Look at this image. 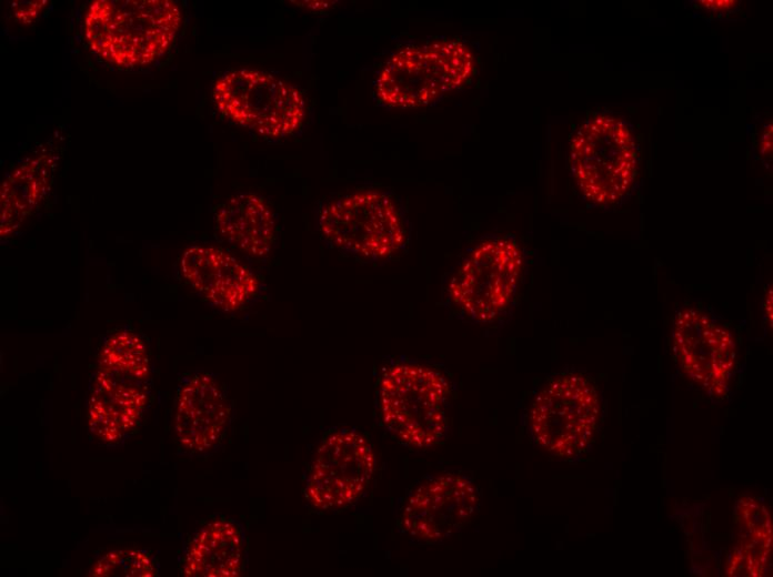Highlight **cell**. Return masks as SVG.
I'll use <instances>...</instances> for the list:
<instances>
[{
	"mask_svg": "<svg viewBox=\"0 0 773 577\" xmlns=\"http://www.w3.org/2000/svg\"><path fill=\"white\" fill-rule=\"evenodd\" d=\"M171 0H94L83 17L90 50L119 68L149 65L165 54L181 26Z\"/></svg>",
	"mask_w": 773,
	"mask_h": 577,
	"instance_id": "obj_1",
	"label": "cell"
},
{
	"mask_svg": "<svg viewBox=\"0 0 773 577\" xmlns=\"http://www.w3.org/2000/svg\"><path fill=\"white\" fill-rule=\"evenodd\" d=\"M451 384L436 368L413 362L384 370L378 388L380 421L401 444L432 448L449 434Z\"/></svg>",
	"mask_w": 773,
	"mask_h": 577,
	"instance_id": "obj_2",
	"label": "cell"
},
{
	"mask_svg": "<svg viewBox=\"0 0 773 577\" xmlns=\"http://www.w3.org/2000/svg\"><path fill=\"white\" fill-rule=\"evenodd\" d=\"M600 416L601 402L593 383L580 373H562L533 397L528 433L551 456L574 460L592 446Z\"/></svg>",
	"mask_w": 773,
	"mask_h": 577,
	"instance_id": "obj_3",
	"label": "cell"
},
{
	"mask_svg": "<svg viewBox=\"0 0 773 577\" xmlns=\"http://www.w3.org/2000/svg\"><path fill=\"white\" fill-rule=\"evenodd\" d=\"M473 69V54L459 40L409 45L384 63L375 81V94L386 107H423L460 88Z\"/></svg>",
	"mask_w": 773,
	"mask_h": 577,
	"instance_id": "obj_4",
	"label": "cell"
},
{
	"mask_svg": "<svg viewBox=\"0 0 773 577\" xmlns=\"http://www.w3.org/2000/svg\"><path fill=\"white\" fill-rule=\"evenodd\" d=\"M212 100L233 123L270 138L292 134L305 117V102L297 88L254 69L224 72L213 84Z\"/></svg>",
	"mask_w": 773,
	"mask_h": 577,
	"instance_id": "obj_5",
	"label": "cell"
},
{
	"mask_svg": "<svg viewBox=\"0 0 773 577\" xmlns=\"http://www.w3.org/2000/svg\"><path fill=\"white\" fill-rule=\"evenodd\" d=\"M318 223L335 247L365 259L389 257L405 241L396 205L379 191H359L325 203Z\"/></svg>",
	"mask_w": 773,
	"mask_h": 577,
	"instance_id": "obj_6",
	"label": "cell"
},
{
	"mask_svg": "<svg viewBox=\"0 0 773 577\" xmlns=\"http://www.w3.org/2000/svg\"><path fill=\"white\" fill-rule=\"evenodd\" d=\"M523 266L514 240L496 237L476 245L449 284L452 302L471 320L494 321L510 305Z\"/></svg>",
	"mask_w": 773,
	"mask_h": 577,
	"instance_id": "obj_7",
	"label": "cell"
},
{
	"mask_svg": "<svg viewBox=\"0 0 773 577\" xmlns=\"http://www.w3.org/2000/svg\"><path fill=\"white\" fill-rule=\"evenodd\" d=\"M481 506L480 489L462 472H442L421 479L408 494L399 518L404 535L438 544L461 532Z\"/></svg>",
	"mask_w": 773,
	"mask_h": 577,
	"instance_id": "obj_8",
	"label": "cell"
},
{
	"mask_svg": "<svg viewBox=\"0 0 773 577\" xmlns=\"http://www.w3.org/2000/svg\"><path fill=\"white\" fill-rule=\"evenodd\" d=\"M375 465L373 447L362 433L338 429L317 449L305 482V499L321 510L344 508L365 493Z\"/></svg>",
	"mask_w": 773,
	"mask_h": 577,
	"instance_id": "obj_9",
	"label": "cell"
},
{
	"mask_svg": "<svg viewBox=\"0 0 773 577\" xmlns=\"http://www.w3.org/2000/svg\"><path fill=\"white\" fill-rule=\"evenodd\" d=\"M673 347L685 375L712 397H724L736 367L732 333L706 313L684 307L675 316Z\"/></svg>",
	"mask_w": 773,
	"mask_h": 577,
	"instance_id": "obj_10",
	"label": "cell"
},
{
	"mask_svg": "<svg viewBox=\"0 0 773 577\" xmlns=\"http://www.w3.org/2000/svg\"><path fill=\"white\" fill-rule=\"evenodd\" d=\"M150 378L97 366L88 401V428L107 447L121 446L139 427L149 404Z\"/></svg>",
	"mask_w": 773,
	"mask_h": 577,
	"instance_id": "obj_11",
	"label": "cell"
},
{
	"mask_svg": "<svg viewBox=\"0 0 773 577\" xmlns=\"http://www.w3.org/2000/svg\"><path fill=\"white\" fill-rule=\"evenodd\" d=\"M232 408L218 379L208 372L182 378L174 402L173 432L188 453L202 455L223 441Z\"/></svg>",
	"mask_w": 773,
	"mask_h": 577,
	"instance_id": "obj_12",
	"label": "cell"
},
{
	"mask_svg": "<svg viewBox=\"0 0 773 577\" xmlns=\"http://www.w3.org/2000/svg\"><path fill=\"white\" fill-rule=\"evenodd\" d=\"M183 279L210 304L224 312L247 305L260 287L258 276L237 257L212 245H192L180 259Z\"/></svg>",
	"mask_w": 773,
	"mask_h": 577,
	"instance_id": "obj_13",
	"label": "cell"
},
{
	"mask_svg": "<svg viewBox=\"0 0 773 577\" xmlns=\"http://www.w3.org/2000/svg\"><path fill=\"white\" fill-rule=\"evenodd\" d=\"M636 154L630 148L614 155L602 145L596 123L588 121L571 143V165L581 191L599 204L618 202L631 188Z\"/></svg>",
	"mask_w": 773,
	"mask_h": 577,
	"instance_id": "obj_14",
	"label": "cell"
},
{
	"mask_svg": "<svg viewBox=\"0 0 773 577\" xmlns=\"http://www.w3.org/2000/svg\"><path fill=\"white\" fill-rule=\"evenodd\" d=\"M61 158L58 140L41 144L17 164L0 186V239L14 234L51 191Z\"/></svg>",
	"mask_w": 773,
	"mask_h": 577,
	"instance_id": "obj_15",
	"label": "cell"
},
{
	"mask_svg": "<svg viewBox=\"0 0 773 577\" xmlns=\"http://www.w3.org/2000/svg\"><path fill=\"white\" fill-rule=\"evenodd\" d=\"M245 537L242 526L228 517L205 523L189 540L182 555L181 573L187 577H235L244 565Z\"/></svg>",
	"mask_w": 773,
	"mask_h": 577,
	"instance_id": "obj_16",
	"label": "cell"
},
{
	"mask_svg": "<svg viewBox=\"0 0 773 577\" xmlns=\"http://www.w3.org/2000/svg\"><path fill=\"white\" fill-rule=\"evenodd\" d=\"M220 235L252 257L267 256L275 240V219L268 202L252 192L229 198L214 214Z\"/></svg>",
	"mask_w": 773,
	"mask_h": 577,
	"instance_id": "obj_17",
	"label": "cell"
},
{
	"mask_svg": "<svg viewBox=\"0 0 773 577\" xmlns=\"http://www.w3.org/2000/svg\"><path fill=\"white\" fill-rule=\"evenodd\" d=\"M739 543L726 568L729 576H764L771 563L772 520L765 505L752 497H741L735 505Z\"/></svg>",
	"mask_w": 773,
	"mask_h": 577,
	"instance_id": "obj_18",
	"label": "cell"
},
{
	"mask_svg": "<svg viewBox=\"0 0 773 577\" xmlns=\"http://www.w3.org/2000/svg\"><path fill=\"white\" fill-rule=\"evenodd\" d=\"M157 557L145 549H112L100 556L90 567L94 577H157Z\"/></svg>",
	"mask_w": 773,
	"mask_h": 577,
	"instance_id": "obj_19",
	"label": "cell"
},
{
	"mask_svg": "<svg viewBox=\"0 0 773 577\" xmlns=\"http://www.w3.org/2000/svg\"><path fill=\"white\" fill-rule=\"evenodd\" d=\"M48 4V0L13 1L11 8L18 22L30 24L43 12Z\"/></svg>",
	"mask_w": 773,
	"mask_h": 577,
	"instance_id": "obj_20",
	"label": "cell"
},
{
	"mask_svg": "<svg viewBox=\"0 0 773 577\" xmlns=\"http://www.w3.org/2000/svg\"><path fill=\"white\" fill-rule=\"evenodd\" d=\"M702 7L709 9V10H714L716 12L720 11H727L730 9H733L737 6L739 1H733V0H709V1H700L699 2Z\"/></svg>",
	"mask_w": 773,
	"mask_h": 577,
	"instance_id": "obj_21",
	"label": "cell"
},
{
	"mask_svg": "<svg viewBox=\"0 0 773 577\" xmlns=\"http://www.w3.org/2000/svg\"><path fill=\"white\" fill-rule=\"evenodd\" d=\"M763 155H770L772 152V125L765 130L761 139L760 145Z\"/></svg>",
	"mask_w": 773,
	"mask_h": 577,
	"instance_id": "obj_22",
	"label": "cell"
},
{
	"mask_svg": "<svg viewBox=\"0 0 773 577\" xmlns=\"http://www.w3.org/2000/svg\"><path fill=\"white\" fill-rule=\"evenodd\" d=\"M772 305H773V295H772V287L770 286L769 290L766 291L764 304H763L764 313H765V316H766L770 325H772V318H773Z\"/></svg>",
	"mask_w": 773,
	"mask_h": 577,
	"instance_id": "obj_23",
	"label": "cell"
},
{
	"mask_svg": "<svg viewBox=\"0 0 773 577\" xmlns=\"http://www.w3.org/2000/svg\"><path fill=\"white\" fill-rule=\"evenodd\" d=\"M293 3H299L301 7L307 8H328L329 1H292Z\"/></svg>",
	"mask_w": 773,
	"mask_h": 577,
	"instance_id": "obj_24",
	"label": "cell"
}]
</instances>
